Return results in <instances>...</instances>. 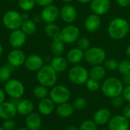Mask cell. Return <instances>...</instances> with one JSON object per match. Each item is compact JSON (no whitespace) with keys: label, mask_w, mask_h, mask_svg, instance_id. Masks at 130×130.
Segmentation results:
<instances>
[{"label":"cell","mask_w":130,"mask_h":130,"mask_svg":"<svg viewBox=\"0 0 130 130\" xmlns=\"http://www.w3.org/2000/svg\"><path fill=\"white\" fill-rule=\"evenodd\" d=\"M130 24L129 21L122 17L113 18L108 24L107 34L113 40H121L129 33Z\"/></svg>","instance_id":"cell-1"},{"label":"cell","mask_w":130,"mask_h":130,"mask_svg":"<svg viewBox=\"0 0 130 130\" xmlns=\"http://www.w3.org/2000/svg\"><path fill=\"white\" fill-rule=\"evenodd\" d=\"M124 87L125 85L120 78L112 76L104 80L101 83V91L104 96L112 99L115 97L122 95Z\"/></svg>","instance_id":"cell-2"},{"label":"cell","mask_w":130,"mask_h":130,"mask_svg":"<svg viewBox=\"0 0 130 130\" xmlns=\"http://www.w3.org/2000/svg\"><path fill=\"white\" fill-rule=\"evenodd\" d=\"M58 73L51 67L50 65H44L37 72V79L40 85L47 88H53L56 85Z\"/></svg>","instance_id":"cell-3"},{"label":"cell","mask_w":130,"mask_h":130,"mask_svg":"<svg viewBox=\"0 0 130 130\" xmlns=\"http://www.w3.org/2000/svg\"><path fill=\"white\" fill-rule=\"evenodd\" d=\"M89 76V70L82 65H74L68 72V78L71 83L75 85H85Z\"/></svg>","instance_id":"cell-4"},{"label":"cell","mask_w":130,"mask_h":130,"mask_svg":"<svg viewBox=\"0 0 130 130\" xmlns=\"http://www.w3.org/2000/svg\"><path fill=\"white\" fill-rule=\"evenodd\" d=\"M107 59L105 50L100 46H91L85 51V60L90 66L103 65Z\"/></svg>","instance_id":"cell-5"},{"label":"cell","mask_w":130,"mask_h":130,"mask_svg":"<svg viewBox=\"0 0 130 130\" xmlns=\"http://www.w3.org/2000/svg\"><path fill=\"white\" fill-rule=\"evenodd\" d=\"M23 21L22 14L16 10H8L2 16L3 25L11 31L20 29Z\"/></svg>","instance_id":"cell-6"},{"label":"cell","mask_w":130,"mask_h":130,"mask_svg":"<svg viewBox=\"0 0 130 130\" xmlns=\"http://www.w3.org/2000/svg\"><path fill=\"white\" fill-rule=\"evenodd\" d=\"M71 91L65 85H58L51 88L50 91L49 98L54 102L55 104H60L69 102L71 98Z\"/></svg>","instance_id":"cell-7"},{"label":"cell","mask_w":130,"mask_h":130,"mask_svg":"<svg viewBox=\"0 0 130 130\" xmlns=\"http://www.w3.org/2000/svg\"><path fill=\"white\" fill-rule=\"evenodd\" d=\"M81 37V31L78 27L71 24L64 26L59 34V39L65 44H73Z\"/></svg>","instance_id":"cell-8"},{"label":"cell","mask_w":130,"mask_h":130,"mask_svg":"<svg viewBox=\"0 0 130 130\" xmlns=\"http://www.w3.org/2000/svg\"><path fill=\"white\" fill-rule=\"evenodd\" d=\"M4 91L10 98H22L25 92V87L20 80L11 78L5 83Z\"/></svg>","instance_id":"cell-9"},{"label":"cell","mask_w":130,"mask_h":130,"mask_svg":"<svg viewBox=\"0 0 130 130\" xmlns=\"http://www.w3.org/2000/svg\"><path fill=\"white\" fill-rule=\"evenodd\" d=\"M59 11L60 9L58 8L57 5L54 4H51L45 7H43L40 11L42 21L46 24L55 23L59 18Z\"/></svg>","instance_id":"cell-10"},{"label":"cell","mask_w":130,"mask_h":130,"mask_svg":"<svg viewBox=\"0 0 130 130\" xmlns=\"http://www.w3.org/2000/svg\"><path fill=\"white\" fill-rule=\"evenodd\" d=\"M59 17L61 20L67 24H73L78 18V11L76 8L71 3L65 4L59 11Z\"/></svg>","instance_id":"cell-11"},{"label":"cell","mask_w":130,"mask_h":130,"mask_svg":"<svg viewBox=\"0 0 130 130\" xmlns=\"http://www.w3.org/2000/svg\"><path fill=\"white\" fill-rule=\"evenodd\" d=\"M26 57V54L22 50L13 49L8 53L7 56V61L8 65L11 67L18 68L24 64Z\"/></svg>","instance_id":"cell-12"},{"label":"cell","mask_w":130,"mask_h":130,"mask_svg":"<svg viewBox=\"0 0 130 130\" xmlns=\"http://www.w3.org/2000/svg\"><path fill=\"white\" fill-rule=\"evenodd\" d=\"M129 128V120L122 114L112 117L107 124L109 130H128Z\"/></svg>","instance_id":"cell-13"},{"label":"cell","mask_w":130,"mask_h":130,"mask_svg":"<svg viewBox=\"0 0 130 130\" xmlns=\"http://www.w3.org/2000/svg\"><path fill=\"white\" fill-rule=\"evenodd\" d=\"M102 21L101 16H98L95 14H90L88 15L84 21V28L85 30L90 34L96 33L101 27Z\"/></svg>","instance_id":"cell-14"},{"label":"cell","mask_w":130,"mask_h":130,"mask_svg":"<svg viewBox=\"0 0 130 130\" xmlns=\"http://www.w3.org/2000/svg\"><path fill=\"white\" fill-rule=\"evenodd\" d=\"M111 8L110 0H92L90 3V9L93 14L98 16L106 14Z\"/></svg>","instance_id":"cell-15"},{"label":"cell","mask_w":130,"mask_h":130,"mask_svg":"<svg viewBox=\"0 0 130 130\" xmlns=\"http://www.w3.org/2000/svg\"><path fill=\"white\" fill-rule=\"evenodd\" d=\"M27 40V35L21 30L17 29L11 30L8 37V43L14 49H20L22 47Z\"/></svg>","instance_id":"cell-16"},{"label":"cell","mask_w":130,"mask_h":130,"mask_svg":"<svg viewBox=\"0 0 130 130\" xmlns=\"http://www.w3.org/2000/svg\"><path fill=\"white\" fill-rule=\"evenodd\" d=\"M24 65L28 71L37 72L44 66V60L40 55L31 54L26 57Z\"/></svg>","instance_id":"cell-17"},{"label":"cell","mask_w":130,"mask_h":130,"mask_svg":"<svg viewBox=\"0 0 130 130\" xmlns=\"http://www.w3.org/2000/svg\"><path fill=\"white\" fill-rule=\"evenodd\" d=\"M17 113V106L11 101H4L0 104V119H13Z\"/></svg>","instance_id":"cell-18"},{"label":"cell","mask_w":130,"mask_h":130,"mask_svg":"<svg viewBox=\"0 0 130 130\" xmlns=\"http://www.w3.org/2000/svg\"><path fill=\"white\" fill-rule=\"evenodd\" d=\"M112 117L111 111L107 108H100L96 110L93 115L92 120L99 126H103L108 124Z\"/></svg>","instance_id":"cell-19"},{"label":"cell","mask_w":130,"mask_h":130,"mask_svg":"<svg viewBox=\"0 0 130 130\" xmlns=\"http://www.w3.org/2000/svg\"><path fill=\"white\" fill-rule=\"evenodd\" d=\"M66 59L69 63L72 65H78L85 59V51L78 46L71 48L66 53Z\"/></svg>","instance_id":"cell-20"},{"label":"cell","mask_w":130,"mask_h":130,"mask_svg":"<svg viewBox=\"0 0 130 130\" xmlns=\"http://www.w3.org/2000/svg\"><path fill=\"white\" fill-rule=\"evenodd\" d=\"M38 112L43 116H50L55 110L54 102L48 97L44 99L40 100L37 106Z\"/></svg>","instance_id":"cell-21"},{"label":"cell","mask_w":130,"mask_h":130,"mask_svg":"<svg viewBox=\"0 0 130 130\" xmlns=\"http://www.w3.org/2000/svg\"><path fill=\"white\" fill-rule=\"evenodd\" d=\"M26 128L30 130H38L42 125V119L39 113L32 112L26 117L25 119Z\"/></svg>","instance_id":"cell-22"},{"label":"cell","mask_w":130,"mask_h":130,"mask_svg":"<svg viewBox=\"0 0 130 130\" xmlns=\"http://www.w3.org/2000/svg\"><path fill=\"white\" fill-rule=\"evenodd\" d=\"M34 103L26 98H21L18 104H17V111L18 113L21 115V116H25L27 117L30 113H31L34 111Z\"/></svg>","instance_id":"cell-23"},{"label":"cell","mask_w":130,"mask_h":130,"mask_svg":"<svg viewBox=\"0 0 130 130\" xmlns=\"http://www.w3.org/2000/svg\"><path fill=\"white\" fill-rule=\"evenodd\" d=\"M50 65L57 73H62L68 69L69 62L67 61L66 58L63 57L62 56H54L51 59Z\"/></svg>","instance_id":"cell-24"},{"label":"cell","mask_w":130,"mask_h":130,"mask_svg":"<svg viewBox=\"0 0 130 130\" xmlns=\"http://www.w3.org/2000/svg\"><path fill=\"white\" fill-rule=\"evenodd\" d=\"M74 111H75V108L73 105L69 102H66L63 104H58L56 108V114L62 119H66L70 117L74 113Z\"/></svg>","instance_id":"cell-25"},{"label":"cell","mask_w":130,"mask_h":130,"mask_svg":"<svg viewBox=\"0 0 130 130\" xmlns=\"http://www.w3.org/2000/svg\"><path fill=\"white\" fill-rule=\"evenodd\" d=\"M107 75V70L103 65L93 66L89 69V76L91 78L96 79L98 81H102L105 78Z\"/></svg>","instance_id":"cell-26"},{"label":"cell","mask_w":130,"mask_h":130,"mask_svg":"<svg viewBox=\"0 0 130 130\" xmlns=\"http://www.w3.org/2000/svg\"><path fill=\"white\" fill-rule=\"evenodd\" d=\"M65 43L59 39V37L53 39V42L50 45L51 53L54 56H62L66 51Z\"/></svg>","instance_id":"cell-27"},{"label":"cell","mask_w":130,"mask_h":130,"mask_svg":"<svg viewBox=\"0 0 130 130\" xmlns=\"http://www.w3.org/2000/svg\"><path fill=\"white\" fill-rule=\"evenodd\" d=\"M27 36L33 35L37 30V24L32 19L24 20L20 28Z\"/></svg>","instance_id":"cell-28"},{"label":"cell","mask_w":130,"mask_h":130,"mask_svg":"<svg viewBox=\"0 0 130 130\" xmlns=\"http://www.w3.org/2000/svg\"><path fill=\"white\" fill-rule=\"evenodd\" d=\"M60 30H61V29L59 28V27L57 24H56L55 23L46 24L44 27L45 34L52 39L59 37Z\"/></svg>","instance_id":"cell-29"},{"label":"cell","mask_w":130,"mask_h":130,"mask_svg":"<svg viewBox=\"0 0 130 130\" xmlns=\"http://www.w3.org/2000/svg\"><path fill=\"white\" fill-rule=\"evenodd\" d=\"M33 94L36 98H37L39 100H42L46 98H48L49 94H50L49 88L39 84L34 88Z\"/></svg>","instance_id":"cell-30"},{"label":"cell","mask_w":130,"mask_h":130,"mask_svg":"<svg viewBox=\"0 0 130 130\" xmlns=\"http://www.w3.org/2000/svg\"><path fill=\"white\" fill-rule=\"evenodd\" d=\"M13 67L8 65H4L0 67V82L5 83L7 81L11 79L12 75Z\"/></svg>","instance_id":"cell-31"},{"label":"cell","mask_w":130,"mask_h":130,"mask_svg":"<svg viewBox=\"0 0 130 130\" xmlns=\"http://www.w3.org/2000/svg\"><path fill=\"white\" fill-rule=\"evenodd\" d=\"M18 6L24 12H28L32 11L36 6L35 0H18Z\"/></svg>","instance_id":"cell-32"},{"label":"cell","mask_w":130,"mask_h":130,"mask_svg":"<svg viewBox=\"0 0 130 130\" xmlns=\"http://www.w3.org/2000/svg\"><path fill=\"white\" fill-rule=\"evenodd\" d=\"M117 70L122 76L130 75V59L127 58L119 62Z\"/></svg>","instance_id":"cell-33"},{"label":"cell","mask_w":130,"mask_h":130,"mask_svg":"<svg viewBox=\"0 0 130 130\" xmlns=\"http://www.w3.org/2000/svg\"><path fill=\"white\" fill-rule=\"evenodd\" d=\"M103 66L106 69L107 71L114 72L118 69L119 62L117 59L114 58H107L106 60L104 62Z\"/></svg>","instance_id":"cell-34"},{"label":"cell","mask_w":130,"mask_h":130,"mask_svg":"<svg viewBox=\"0 0 130 130\" xmlns=\"http://www.w3.org/2000/svg\"><path fill=\"white\" fill-rule=\"evenodd\" d=\"M85 86H86V88L89 91L95 92V91H99L101 89V84L100 81H98L96 79L89 78L88 79V81L86 82V83H85Z\"/></svg>","instance_id":"cell-35"},{"label":"cell","mask_w":130,"mask_h":130,"mask_svg":"<svg viewBox=\"0 0 130 130\" xmlns=\"http://www.w3.org/2000/svg\"><path fill=\"white\" fill-rule=\"evenodd\" d=\"M79 130H98V126L93 120H84L78 127Z\"/></svg>","instance_id":"cell-36"},{"label":"cell","mask_w":130,"mask_h":130,"mask_svg":"<svg viewBox=\"0 0 130 130\" xmlns=\"http://www.w3.org/2000/svg\"><path fill=\"white\" fill-rule=\"evenodd\" d=\"M87 104H88V101L84 97L76 98L74 100L73 104H72L75 110H84L87 107Z\"/></svg>","instance_id":"cell-37"},{"label":"cell","mask_w":130,"mask_h":130,"mask_svg":"<svg viewBox=\"0 0 130 130\" xmlns=\"http://www.w3.org/2000/svg\"><path fill=\"white\" fill-rule=\"evenodd\" d=\"M76 43L77 46L83 51H86L91 47V41L86 37H80Z\"/></svg>","instance_id":"cell-38"},{"label":"cell","mask_w":130,"mask_h":130,"mask_svg":"<svg viewBox=\"0 0 130 130\" xmlns=\"http://www.w3.org/2000/svg\"><path fill=\"white\" fill-rule=\"evenodd\" d=\"M126 101L123 98V97L122 95L115 97L111 99V104L113 105V107L115 108H123L124 107V105L126 104Z\"/></svg>","instance_id":"cell-39"},{"label":"cell","mask_w":130,"mask_h":130,"mask_svg":"<svg viewBox=\"0 0 130 130\" xmlns=\"http://www.w3.org/2000/svg\"><path fill=\"white\" fill-rule=\"evenodd\" d=\"M16 125V122L13 119H8L3 121L2 127L5 130H15Z\"/></svg>","instance_id":"cell-40"},{"label":"cell","mask_w":130,"mask_h":130,"mask_svg":"<svg viewBox=\"0 0 130 130\" xmlns=\"http://www.w3.org/2000/svg\"><path fill=\"white\" fill-rule=\"evenodd\" d=\"M122 96L125 99L126 103H130V85L125 86L122 93Z\"/></svg>","instance_id":"cell-41"},{"label":"cell","mask_w":130,"mask_h":130,"mask_svg":"<svg viewBox=\"0 0 130 130\" xmlns=\"http://www.w3.org/2000/svg\"><path fill=\"white\" fill-rule=\"evenodd\" d=\"M122 115L130 120V103H127L124 105L122 110Z\"/></svg>","instance_id":"cell-42"},{"label":"cell","mask_w":130,"mask_h":130,"mask_svg":"<svg viewBox=\"0 0 130 130\" xmlns=\"http://www.w3.org/2000/svg\"><path fill=\"white\" fill-rule=\"evenodd\" d=\"M36 1V4L40 7H45L46 5L53 4V2L55 0H35Z\"/></svg>","instance_id":"cell-43"},{"label":"cell","mask_w":130,"mask_h":130,"mask_svg":"<svg viewBox=\"0 0 130 130\" xmlns=\"http://www.w3.org/2000/svg\"><path fill=\"white\" fill-rule=\"evenodd\" d=\"M116 2L122 8H127L130 5V0H116Z\"/></svg>","instance_id":"cell-44"},{"label":"cell","mask_w":130,"mask_h":130,"mask_svg":"<svg viewBox=\"0 0 130 130\" xmlns=\"http://www.w3.org/2000/svg\"><path fill=\"white\" fill-rule=\"evenodd\" d=\"M121 80H122V82H123V85H124L125 86L130 85V75L123 76Z\"/></svg>","instance_id":"cell-45"},{"label":"cell","mask_w":130,"mask_h":130,"mask_svg":"<svg viewBox=\"0 0 130 130\" xmlns=\"http://www.w3.org/2000/svg\"><path fill=\"white\" fill-rule=\"evenodd\" d=\"M5 97H6V94L5 91L0 88V104H2L4 101H5Z\"/></svg>","instance_id":"cell-46"},{"label":"cell","mask_w":130,"mask_h":130,"mask_svg":"<svg viewBox=\"0 0 130 130\" xmlns=\"http://www.w3.org/2000/svg\"><path fill=\"white\" fill-rule=\"evenodd\" d=\"M32 20H33L36 24H38V23H40V22L42 21V18H41L40 14H36V15H34V16L33 17Z\"/></svg>","instance_id":"cell-47"},{"label":"cell","mask_w":130,"mask_h":130,"mask_svg":"<svg viewBox=\"0 0 130 130\" xmlns=\"http://www.w3.org/2000/svg\"><path fill=\"white\" fill-rule=\"evenodd\" d=\"M78 2L81 3V4H83V5H85V4H90L92 0H76Z\"/></svg>","instance_id":"cell-48"},{"label":"cell","mask_w":130,"mask_h":130,"mask_svg":"<svg viewBox=\"0 0 130 130\" xmlns=\"http://www.w3.org/2000/svg\"><path fill=\"white\" fill-rule=\"evenodd\" d=\"M125 53H126V55L127 58H128V59H130V44L129 45H128L127 47L126 48Z\"/></svg>","instance_id":"cell-49"},{"label":"cell","mask_w":130,"mask_h":130,"mask_svg":"<svg viewBox=\"0 0 130 130\" xmlns=\"http://www.w3.org/2000/svg\"><path fill=\"white\" fill-rule=\"evenodd\" d=\"M22 18L24 20H27V19H30V16H29V14L27 12H24L22 13Z\"/></svg>","instance_id":"cell-50"},{"label":"cell","mask_w":130,"mask_h":130,"mask_svg":"<svg viewBox=\"0 0 130 130\" xmlns=\"http://www.w3.org/2000/svg\"><path fill=\"white\" fill-rule=\"evenodd\" d=\"M66 130H79V129H78V127H75V126H71L67 127Z\"/></svg>","instance_id":"cell-51"},{"label":"cell","mask_w":130,"mask_h":130,"mask_svg":"<svg viewBox=\"0 0 130 130\" xmlns=\"http://www.w3.org/2000/svg\"><path fill=\"white\" fill-rule=\"evenodd\" d=\"M62 2H64L65 4H69V3H71V2H72L74 0H61Z\"/></svg>","instance_id":"cell-52"},{"label":"cell","mask_w":130,"mask_h":130,"mask_svg":"<svg viewBox=\"0 0 130 130\" xmlns=\"http://www.w3.org/2000/svg\"><path fill=\"white\" fill-rule=\"evenodd\" d=\"M2 54H3V46H2V43H0V57L2 56Z\"/></svg>","instance_id":"cell-53"},{"label":"cell","mask_w":130,"mask_h":130,"mask_svg":"<svg viewBox=\"0 0 130 130\" xmlns=\"http://www.w3.org/2000/svg\"><path fill=\"white\" fill-rule=\"evenodd\" d=\"M15 130H30V129H28L27 128H18V129H16Z\"/></svg>","instance_id":"cell-54"},{"label":"cell","mask_w":130,"mask_h":130,"mask_svg":"<svg viewBox=\"0 0 130 130\" xmlns=\"http://www.w3.org/2000/svg\"><path fill=\"white\" fill-rule=\"evenodd\" d=\"M98 130H109L107 128H101V129H100Z\"/></svg>","instance_id":"cell-55"},{"label":"cell","mask_w":130,"mask_h":130,"mask_svg":"<svg viewBox=\"0 0 130 130\" xmlns=\"http://www.w3.org/2000/svg\"><path fill=\"white\" fill-rule=\"evenodd\" d=\"M7 1H9V2H14V1H17V0H7Z\"/></svg>","instance_id":"cell-56"},{"label":"cell","mask_w":130,"mask_h":130,"mask_svg":"<svg viewBox=\"0 0 130 130\" xmlns=\"http://www.w3.org/2000/svg\"><path fill=\"white\" fill-rule=\"evenodd\" d=\"M0 130H5V129H3L2 127H0Z\"/></svg>","instance_id":"cell-57"},{"label":"cell","mask_w":130,"mask_h":130,"mask_svg":"<svg viewBox=\"0 0 130 130\" xmlns=\"http://www.w3.org/2000/svg\"><path fill=\"white\" fill-rule=\"evenodd\" d=\"M129 24H130V18H129Z\"/></svg>","instance_id":"cell-58"},{"label":"cell","mask_w":130,"mask_h":130,"mask_svg":"<svg viewBox=\"0 0 130 130\" xmlns=\"http://www.w3.org/2000/svg\"><path fill=\"white\" fill-rule=\"evenodd\" d=\"M38 130H42V129H38Z\"/></svg>","instance_id":"cell-59"},{"label":"cell","mask_w":130,"mask_h":130,"mask_svg":"<svg viewBox=\"0 0 130 130\" xmlns=\"http://www.w3.org/2000/svg\"><path fill=\"white\" fill-rule=\"evenodd\" d=\"M128 130H130V128H129V129H128Z\"/></svg>","instance_id":"cell-60"},{"label":"cell","mask_w":130,"mask_h":130,"mask_svg":"<svg viewBox=\"0 0 130 130\" xmlns=\"http://www.w3.org/2000/svg\"><path fill=\"white\" fill-rule=\"evenodd\" d=\"M0 2H1V0H0Z\"/></svg>","instance_id":"cell-61"}]
</instances>
